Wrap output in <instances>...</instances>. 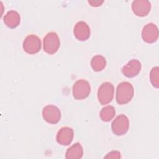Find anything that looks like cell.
I'll return each instance as SVG.
<instances>
[{"label": "cell", "mask_w": 159, "mask_h": 159, "mask_svg": "<svg viewBox=\"0 0 159 159\" xmlns=\"http://www.w3.org/2000/svg\"><path fill=\"white\" fill-rule=\"evenodd\" d=\"M134 90L132 84L127 81L120 83L117 88L116 99L119 104H125L133 98Z\"/></svg>", "instance_id": "cell-1"}, {"label": "cell", "mask_w": 159, "mask_h": 159, "mask_svg": "<svg viewBox=\"0 0 159 159\" xmlns=\"http://www.w3.org/2000/svg\"><path fill=\"white\" fill-rule=\"evenodd\" d=\"M73 96L75 99L81 100L87 98L91 91L89 83L83 79L76 81L72 88Z\"/></svg>", "instance_id": "cell-2"}, {"label": "cell", "mask_w": 159, "mask_h": 159, "mask_svg": "<svg viewBox=\"0 0 159 159\" xmlns=\"http://www.w3.org/2000/svg\"><path fill=\"white\" fill-rule=\"evenodd\" d=\"M114 88L113 84L109 82L103 83L98 91V98L99 102L102 104L109 103L114 97Z\"/></svg>", "instance_id": "cell-3"}, {"label": "cell", "mask_w": 159, "mask_h": 159, "mask_svg": "<svg viewBox=\"0 0 159 159\" xmlns=\"http://www.w3.org/2000/svg\"><path fill=\"white\" fill-rule=\"evenodd\" d=\"M60 39L54 32H48L43 39V49L48 54H54L60 47Z\"/></svg>", "instance_id": "cell-4"}, {"label": "cell", "mask_w": 159, "mask_h": 159, "mask_svg": "<svg viewBox=\"0 0 159 159\" xmlns=\"http://www.w3.org/2000/svg\"><path fill=\"white\" fill-rule=\"evenodd\" d=\"M113 133L117 135L125 134L129 127V120L124 114H120L116 117L111 125Z\"/></svg>", "instance_id": "cell-5"}, {"label": "cell", "mask_w": 159, "mask_h": 159, "mask_svg": "<svg viewBox=\"0 0 159 159\" xmlns=\"http://www.w3.org/2000/svg\"><path fill=\"white\" fill-rule=\"evenodd\" d=\"M22 47L27 53H37L41 48L40 39L35 35H29L24 39Z\"/></svg>", "instance_id": "cell-6"}, {"label": "cell", "mask_w": 159, "mask_h": 159, "mask_svg": "<svg viewBox=\"0 0 159 159\" xmlns=\"http://www.w3.org/2000/svg\"><path fill=\"white\" fill-rule=\"evenodd\" d=\"M42 116L47 122L55 124L58 123L60 120L61 112L57 106L47 105L43 108Z\"/></svg>", "instance_id": "cell-7"}, {"label": "cell", "mask_w": 159, "mask_h": 159, "mask_svg": "<svg viewBox=\"0 0 159 159\" xmlns=\"http://www.w3.org/2000/svg\"><path fill=\"white\" fill-rule=\"evenodd\" d=\"M142 37L145 42L148 43L156 42L158 37V30L157 25L153 23L146 24L142 29Z\"/></svg>", "instance_id": "cell-8"}, {"label": "cell", "mask_w": 159, "mask_h": 159, "mask_svg": "<svg viewBox=\"0 0 159 159\" xmlns=\"http://www.w3.org/2000/svg\"><path fill=\"white\" fill-rule=\"evenodd\" d=\"M151 4L146 0H136L132 2V9L133 12L137 16H146L150 11Z\"/></svg>", "instance_id": "cell-9"}, {"label": "cell", "mask_w": 159, "mask_h": 159, "mask_svg": "<svg viewBox=\"0 0 159 159\" xmlns=\"http://www.w3.org/2000/svg\"><path fill=\"white\" fill-rule=\"evenodd\" d=\"M142 65L140 62L137 59H132L129 61L122 68V73L128 78L136 76L140 71Z\"/></svg>", "instance_id": "cell-10"}, {"label": "cell", "mask_w": 159, "mask_h": 159, "mask_svg": "<svg viewBox=\"0 0 159 159\" xmlns=\"http://www.w3.org/2000/svg\"><path fill=\"white\" fill-rule=\"evenodd\" d=\"M73 33L78 40L84 41L89 37L91 31L89 27L85 22L80 21L75 25Z\"/></svg>", "instance_id": "cell-11"}, {"label": "cell", "mask_w": 159, "mask_h": 159, "mask_svg": "<svg viewBox=\"0 0 159 159\" xmlns=\"http://www.w3.org/2000/svg\"><path fill=\"white\" fill-rule=\"evenodd\" d=\"M73 139V130L71 128L65 127L61 128L56 136L57 142L61 145H68L71 143Z\"/></svg>", "instance_id": "cell-12"}, {"label": "cell", "mask_w": 159, "mask_h": 159, "mask_svg": "<svg viewBox=\"0 0 159 159\" xmlns=\"http://www.w3.org/2000/svg\"><path fill=\"white\" fill-rule=\"evenodd\" d=\"M20 22L19 14L14 10L8 11L4 17V24L9 28L17 27Z\"/></svg>", "instance_id": "cell-13"}, {"label": "cell", "mask_w": 159, "mask_h": 159, "mask_svg": "<svg viewBox=\"0 0 159 159\" xmlns=\"http://www.w3.org/2000/svg\"><path fill=\"white\" fill-rule=\"evenodd\" d=\"M83 154V147L80 143L77 142L68 148L65 153V158L67 159L81 158Z\"/></svg>", "instance_id": "cell-14"}, {"label": "cell", "mask_w": 159, "mask_h": 159, "mask_svg": "<svg viewBox=\"0 0 159 159\" xmlns=\"http://www.w3.org/2000/svg\"><path fill=\"white\" fill-rule=\"evenodd\" d=\"M106 65V59L101 55H95L92 58L91 61V67L95 71H100L102 70L105 68Z\"/></svg>", "instance_id": "cell-15"}, {"label": "cell", "mask_w": 159, "mask_h": 159, "mask_svg": "<svg viewBox=\"0 0 159 159\" xmlns=\"http://www.w3.org/2000/svg\"><path fill=\"white\" fill-rule=\"evenodd\" d=\"M115 109L112 106H107L103 107L100 112V118L102 121L109 122L115 116Z\"/></svg>", "instance_id": "cell-16"}, {"label": "cell", "mask_w": 159, "mask_h": 159, "mask_svg": "<svg viewBox=\"0 0 159 159\" xmlns=\"http://www.w3.org/2000/svg\"><path fill=\"white\" fill-rule=\"evenodd\" d=\"M150 78L152 84L158 88L159 86V68L158 66L153 68L150 71Z\"/></svg>", "instance_id": "cell-17"}, {"label": "cell", "mask_w": 159, "mask_h": 159, "mask_svg": "<svg viewBox=\"0 0 159 159\" xmlns=\"http://www.w3.org/2000/svg\"><path fill=\"white\" fill-rule=\"evenodd\" d=\"M106 158H120V153L118 151H112L109 152L106 157Z\"/></svg>", "instance_id": "cell-18"}, {"label": "cell", "mask_w": 159, "mask_h": 159, "mask_svg": "<svg viewBox=\"0 0 159 159\" xmlns=\"http://www.w3.org/2000/svg\"><path fill=\"white\" fill-rule=\"evenodd\" d=\"M104 2V1H100V0H95V1H88V3L91 4V6L93 7H98L100 6L102 3Z\"/></svg>", "instance_id": "cell-19"}]
</instances>
